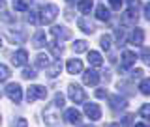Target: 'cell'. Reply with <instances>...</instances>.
Masks as SVG:
<instances>
[{"label":"cell","instance_id":"13","mask_svg":"<svg viewBox=\"0 0 150 127\" xmlns=\"http://www.w3.org/2000/svg\"><path fill=\"white\" fill-rule=\"evenodd\" d=\"M45 73H47V77H49V79H56L60 73H62V62H60V60H56V62L49 64L45 67Z\"/></svg>","mask_w":150,"mask_h":127},{"label":"cell","instance_id":"20","mask_svg":"<svg viewBox=\"0 0 150 127\" xmlns=\"http://www.w3.org/2000/svg\"><path fill=\"white\" fill-rule=\"evenodd\" d=\"M96 17L100 19V21H109V19H111V11L103 6V4H100V6L96 8Z\"/></svg>","mask_w":150,"mask_h":127},{"label":"cell","instance_id":"31","mask_svg":"<svg viewBox=\"0 0 150 127\" xmlns=\"http://www.w3.org/2000/svg\"><path fill=\"white\" fill-rule=\"evenodd\" d=\"M8 79H9V67L0 64V81H8Z\"/></svg>","mask_w":150,"mask_h":127},{"label":"cell","instance_id":"43","mask_svg":"<svg viewBox=\"0 0 150 127\" xmlns=\"http://www.w3.org/2000/svg\"><path fill=\"white\" fill-rule=\"evenodd\" d=\"M133 127H146V123H135Z\"/></svg>","mask_w":150,"mask_h":127},{"label":"cell","instance_id":"8","mask_svg":"<svg viewBox=\"0 0 150 127\" xmlns=\"http://www.w3.org/2000/svg\"><path fill=\"white\" fill-rule=\"evenodd\" d=\"M84 114L88 116L90 120H100L101 118V109H100V105H96V103H86L84 105Z\"/></svg>","mask_w":150,"mask_h":127},{"label":"cell","instance_id":"7","mask_svg":"<svg viewBox=\"0 0 150 127\" xmlns=\"http://www.w3.org/2000/svg\"><path fill=\"white\" fill-rule=\"evenodd\" d=\"M51 34H53L54 41H64V39H69V37H71V32L66 26H53L51 28Z\"/></svg>","mask_w":150,"mask_h":127},{"label":"cell","instance_id":"35","mask_svg":"<svg viewBox=\"0 0 150 127\" xmlns=\"http://www.w3.org/2000/svg\"><path fill=\"white\" fill-rule=\"evenodd\" d=\"M115 37H116V41H118V45L124 41V37H126V32H124V28H116V32H115Z\"/></svg>","mask_w":150,"mask_h":127},{"label":"cell","instance_id":"25","mask_svg":"<svg viewBox=\"0 0 150 127\" xmlns=\"http://www.w3.org/2000/svg\"><path fill=\"white\" fill-rule=\"evenodd\" d=\"M30 4H32V0H15L13 2V9L15 11H25V9L30 8Z\"/></svg>","mask_w":150,"mask_h":127},{"label":"cell","instance_id":"29","mask_svg":"<svg viewBox=\"0 0 150 127\" xmlns=\"http://www.w3.org/2000/svg\"><path fill=\"white\" fill-rule=\"evenodd\" d=\"M100 45L103 51H109L111 49V36H101L100 37Z\"/></svg>","mask_w":150,"mask_h":127},{"label":"cell","instance_id":"26","mask_svg":"<svg viewBox=\"0 0 150 127\" xmlns=\"http://www.w3.org/2000/svg\"><path fill=\"white\" fill-rule=\"evenodd\" d=\"M86 41L84 39H77L75 41V43L71 45V49H73V53H84V51H86Z\"/></svg>","mask_w":150,"mask_h":127},{"label":"cell","instance_id":"14","mask_svg":"<svg viewBox=\"0 0 150 127\" xmlns=\"http://www.w3.org/2000/svg\"><path fill=\"white\" fill-rule=\"evenodd\" d=\"M26 62H28V53H26L25 49L17 51V53L11 56V64L15 65V67H21V65H25Z\"/></svg>","mask_w":150,"mask_h":127},{"label":"cell","instance_id":"42","mask_svg":"<svg viewBox=\"0 0 150 127\" xmlns=\"http://www.w3.org/2000/svg\"><path fill=\"white\" fill-rule=\"evenodd\" d=\"M144 17H146V19H150V6H148V4L144 6Z\"/></svg>","mask_w":150,"mask_h":127},{"label":"cell","instance_id":"36","mask_svg":"<svg viewBox=\"0 0 150 127\" xmlns=\"http://www.w3.org/2000/svg\"><path fill=\"white\" fill-rule=\"evenodd\" d=\"M141 60H143L144 64H150V53L146 47H143V53H141Z\"/></svg>","mask_w":150,"mask_h":127},{"label":"cell","instance_id":"33","mask_svg":"<svg viewBox=\"0 0 150 127\" xmlns=\"http://www.w3.org/2000/svg\"><path fill=\"white\" fill-rule=\"evenodd\" d=\"M141 116L144 118V121H146V120H150V105H148V103H146V105H143V107H141Z\"/></svg>","mask_w":150,"mask_h":127},{"label":"cell","instance_id":"21","mask_svg":"<svg viewBox=\"0 0 150 127\" xmlns=\"http://www.w3.org/2000/svg\"><path fill=\"white\" fill-rule=\"evenodd\" d=\"M92 8H94V2H92V0H81V2L77 4V9L81 13H84V15H88V13L92 11Z\"/></svg>","mask_w":150,"mask_h":127},{"label":"cell","instance_id":"10","mask_svg":"<svg viewBox=\"0 0 150 127\" xmlns=\"http://www.w3.org/2000/svg\"><path fill=\"white\" fill-rule=\"evenodd\" d=\"M109 105H111V109L115 110V112H118V110H124L126 107H128V101H126V97L111 95V97H109Z\"/></svg>","mask_w":150,"mask_h":127},{"label":"cell","instance_id":"15","mask_svg":"<svg viewBox=\"0 0 150 127\" xmlns=\"http://www.w3.org/2000/svg\"><path fill=\"white\" fill-rule=\"evenodd\" d=\"M66 69H68L69 75H77V73L83 71V62H81V60H77V58H71V60H68Z\"/></svg>","mask_w":150,"mask_h":127},{"label":"cell","instance_id":"39","mask_svg":"<svg viewBox=\"0 0 150 127\" xmlns=\"http://www.w3.org/2000/svg\"><path fill=\"white\" fill-rule=\"evenodd\" d=\"M129 75H131V79H141L144 75V71H143V69H133Z\"/></svg>","mask_w":150,"mask_h":127},{"label":"cell","instance_id":"44","mask_svg":"<svg viewBox=\"0 0 150 127\" xmlns=\"http://www.w3.org/2000/svg\"><path fill=\"white\" fill-rule=\"evenodd\" d=\"M105 127H120L118 123H109V125H105Z\"/></svg>","mask_w":150,"mask_h":127},{"label":"cell","instance_id":"19","mask_svg":"<svg viewBox=\"0 0 150 127\" xmlns=\"http://www.w3.org/2000/svg\"><path fill=\"white\" fill-rule=\"evenodd\" d=\"M88 62H90V65H94V67H100V65L103 64V58H101L100 53L90 51V53H88Z\"/></svg>","mask_w":150,"mask_h":127},{"label":"cell","instance_id":"23","mask_svg":"<svg viewBox=\"0 0 150 127\" xmlns=\"http://www.w3.org/2000/svg\"><path fill=\"white\" fill-rule=\"evenodd\" d=\"M8 37H9V41L23 43V41L26 39V34H25V32H13V30H9V32H8Z\"/></svg>","mask_w":150,"mask_h":127},{"label":"cell","instance_id":"30","mask_svg":"<svg viewBox=\"0 0 150 127\" xmlns=\"http://www.w3.org/2000/svg\"><path fill=\"white\" fill-rule=\"evenodd\" d=\"M139 90H141V93H144V95L150 93V81H148V79H143V81H141Z\"/></svg>","mask_w":150,"mask_h":127},{"label":"cell","instance_id":"41","mask_svg":"<svg viewBox=\"0 0 150 127\" xmlns=\"http://www.w3.org/2000/svg\"><path fill=\"white\" fill-rule=\"evenodd\" d=\"M15 127H28V123H26V120H25V118H19Z\"/></svg>","mask_w":150,"mask_h":127},{"label":"cell","instance_id":"17","mask_svg":"<svg viewBox=\"0 0 150 127\" xmlns=\"http://www.w3.org/2000/svg\"><path fill=\"white\" fill-rule=\"evenodd\" d=\"M54 109L56 107L53 105V107H49V109H45V112H43V116H45V121H47V125H54L56 121L60 120V116L54 112Z\"/></svg>","mask_w":150,"mask_h":127},{"label":"cell","instance_id":"1","mask_svg":"<svg viewBox=\"0 0 150 127\" xmlns=\"http://www.w3.org/2000/svg\"><path fill=\"white\" fill-rule=\"evenodd\" d=\"M58 15V6H54V4H47L40 9V17H38V21L41 22V25H51V22L56 19Z\"/></svg>","mask_w":150,"mask_h":127},{"label":"cell","instance_id":"46","mask_svg":"<svg viewBox=\"0 0 150 127\" xmlns=\"http://www.w3.org/2000/svg\"><path fill=\"white\" fill-rule=\"evenodd\" d=\"M66 2H68V4H73V0H66Z\"/></svg>","mask_w":150,"mask_h":127},{"label":"cell","instance_id":"5","mask_svg":"<svg viewBox=\"0 0 150 127\" xmlns=\"http://www.w3.org/2000/svg\"><path fill=\"white\" fill-rule=\"evenodd\" d=\"M64 120L68 121V123H71V125H81L83 114H81L77 109H68V110L64 112Z\"/></svg>","mask_w":150,"mask_h":127},{"label":"cell","instance_id":"38","mask_svg":"<svg viewBox=\"0 0 150 127\" xmlns=\"http://www.w3.org/2000/svg\"><path fill=\"white\" fill-rule=\"evenodd\" d=\"M109 2H111V8L112 9H120L122 4H124V0H109Z\"/></svg>","mask_w":150,"mask_h":127},{"label":"cell","instance_id":"27","mask_svg":"<svg viewBox=\"0 0 150 127\" xmlns=\"http://www.w3.org/2000/svg\"><path fill=\"white\" fill-rule=\"evenodd\" d=\"M21 77H23V79H26V81H30V79H36L38 75H36V69H32V67H25V69H23V73H21Z\"/></svg>","mask_w":150,"mask_h":127},{"label":"cell","instance_id":"24","mask_svg":"<svg viewBox=\"0 0 150 127\" xmlns=\"http://www.w3.org/2000/svg\"><path fill=\"white\" fill-rule=\"evenodd\" d=\"M49 51H51V54L54 56V58H60L64 53V47L62 45H58V41H53V43L49 45Z\"/></svg>","mask_w":150,"mask_h":127},{"label":"cell","instance_id":"2","mask_svg":"<svg viewBox=\"0 0 150 127\" xmlns=\"http://www.w3.org/2000/svg\"><path fill=\"white\" fill-rule=\"evenodd\" d=\"M68 95H69V99H71L75 105H79V103H83L84 99H86V93H84V90L79 84H75V82H71L68 86Z\"/></svg>","mask_w":150,"mask_h":127},{"label":"cell","instance_id":"22","mask_svg":"<svg viewBox=\"0 0 150 127\" xmlns=\"http://www.w3.org/2000/svg\"><path fill=\"white\" fill-rule=\"evenodd\" d=\"M49 64H51V62H49V56H47V54H38V56H36L34 65H36L38 69H45Z\"/></svg>","mask_w":150,"mask_h":127},{"label":"cell","instance_id":"34","mask_svg":"<svg viewBox=\"0 0 150 127\" xmlns=\"http://www.w3.org/2000/svg\"><path fill=\"white\" fill-rule=\"evenodd\" d=\"M0 21H4V22H13V21H15V17H13L11 13H8V11H2V13H0Z\"/></svg>","mask_w":150,"mask_h":127},{"label":"cell","instance_id":"37","mask_svg":"<svg viewBox=\"0 0 150 127\" xmlns=\"http://www.w3.org/2000/svg\"><path fill=\"white\" fill-rule=\"evenodd\" d=\"M38 11H36V9H34V11H30V13H28V22H30V25H36V22H38Z\"/></svg>","mask_w":150,"mask_h":127},{"label":"cell","instance_id":"32","mask_svg":"<svg viewBox=\"0 0 150 127\" xmlns=\"http://www.w3.org/2000/svg\"><path fill=\"white\" fill-rule=\"evenodd\" d=\"M131 123H133V114H126L118 125L120 127H131Z\"/></svg>","mask_w":150,"mask_h":127},{"label":"cell","instance_id":"48","mask_svg":"<svg viewBox=\"0 0 150 127\" xmlns=\"http://www.w3.org/2000/svg\"><path fill=\"white\" fill-rule=\"evenodd\" d=\"M0 47H2V37H0Z\"/></svg>","mask_w":150,"mask_h":127},{"label":"cell","instance_id":"11","mask_svg":"<svg viewBox=\"0 0 150 127\" xmlns=\"http://www.w3.org/2000/svg\"><path fill=\"white\" fill-rule=\"evenodd\" d=\"M100 73L98 71H94V69H88V71H84L83 75V82L86 84V86H96L98 82H100Z\"/></svg>","mask_w":150,"mask_h":127},{"label":"cell","instance_id":"3","mask_svg":"<svg viewBox=\"0 0 150 127\" xmlns=\"http://www.w3.org/2000/svg\"><path fill=\"white\" fill-rule=\"evenodd\" d=\"M6 95L15 103V105H19V103L23 101V88H21V84H17V82L8 84L6 86Z\"/></svg>","mask_w":150,"mask_h":127},{"label":"cell","instance_id":"9","mask_svg":"<svg viewBox=\"0 0 150 127\" xmlns=\"http://www.w3.org/2000/svg\"><path fill=\"white\" fill-rule=\"evenodd\" d=\"M137 21H139L137 8H129V9H126L124 15H122V22H124V25H131V26H135V25H137Z\"/></svg>","mask_w":150,"mask_h":127},{"label":"cell","instance_id":"49","mask_svg":"<svg viewBox=\"0 0 150 127\" xmlns=\"http://www.w3.org/2000/svg\"><path fill=\"white\" fill-rule=\"evenodd\" d=\"M0 123H2V116H0Z\"/></svg>","mask_w":150,"mask_h":127},{"label":"cell","instance_id":"28","mask_svg":"<svg viewBox=\"0 0 150 127\" xmlns=\"http://www.w3.org/2000/svg\"><path fill=\"white\" fill-rule=\"evenodd\" d=\"M64 103H66V97L62 95V93H56V95H54V101H53V105L56 107V109H62V107H64Z\"/></svg>","mask_w":150,"mask_h":127},{"label":"cell","instance_id":"47","mask_svg":"<svg viewBox=\"0 0 150 127\" xmlns=\"http://www.w3.org/2000/svg\"><path fill=\"white\" fill-rule=\"evenodd\" d=\"M83 127H94V125H83Z\"/></svg>","mask_w":150,"mask_h":127},{"label":"cell","instance_id":"45","mask_svg":"<svg viewBox=\"0 0 150 127\" xmlns=\"http://www.w3.org/2000/svg\"><path fill=\"white\" fill-rule=\"evenodd\" d=\"M4 6H6V2H4V0H0V9H2Z\"/></svg>","mask_w":150,"mask_h":127},{"label":"cell","instance_id":"18","mask_svg":"<svg viewBox=\"0 0 150 127\" xmlns=\"http://www.w3.org/2000/svg\"><path fill=\"white\" fill-rule=\"evenodd\" d=\"M77 26L81 28L83 32H86V34H92V32H94V22H92L88 17H81V19L77 21Z\"/></svg>","mask_w":150,"mask_h":127},{"label":"cell","instance_id":"12","mask_svg":"<svg viewBox=\"0 0 150 127\" xmlns=\"http://www.w3.org/2000/svg\"><path fill=\"white\" fill-rule=\"evenodd\" d=\"M135 60H137V54H135V53H131V51H124V53H122L120 69H129L131 65L135 64Z\"/></svg>","mask_w":150,"mask_h":127},{"label":"cell","instance_id":"40","mask_svg":"<svg viewBox=\"0 0 150 127\" xmlns=\"http://www.w3.org/2000/svg\"><path fill=\"white\" fill-rule=\"evenodd\" d=\"M96 97H98V99L107 97V90H105V88H98V90H96Z\"/></svg>","mask_w":150,"mask_h":127},{"label":"cell","instance_id":"4","mask_svg":"<svg viewBox=\"0 0 150 127\" xmlns=\"http://www.w3.org/2000/svg\"><path fill=\"white\" fill-rule=\"evenodd\" d=\"M47 97V88L45 86H38V84H34V86H30L26 90V101L32 103L36 99H45Z\"/></svg>","mask_w":150,"mask_h":127},{"label":"cell","instance_id":"16","mask_svg":"<svg viewBox=\"0 0 150 127\" xmlns=\"http://www.w3.org/2000/svg\"><path fill=\"white\" fill-rule=\"evenodd\" d=\"M32 45H34L36 49H41V47L47 45V36H45L43 30H38L34 34V37H32Z\"/></svg>","mask_w":150,"mask_h":127},{"label":"cell","instance_id":"6","mask_svg":"<svg viewBox=\"0 0 150 127\" xmlns=\"http://www.w3.org/2000/svg\"><path fill=\"white\" fill-rule=\"evenodd\" d=\"M129 43H131V45H135V47H143V43H144V30H143V28L135 26L133 30H131Z\"/></svg>","mask_w":150,"mask_h":127}]
</instances>
